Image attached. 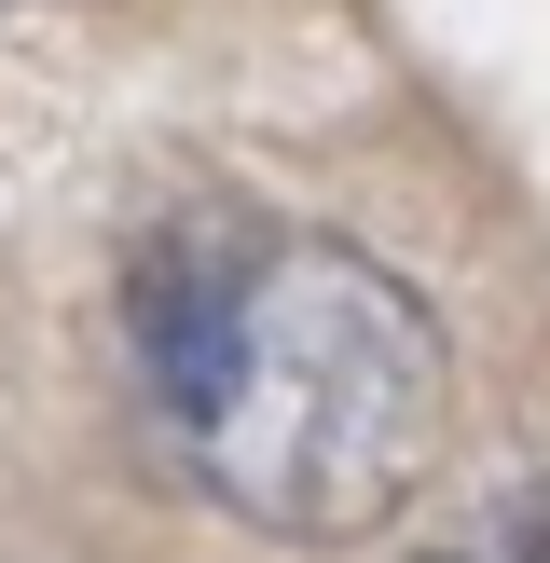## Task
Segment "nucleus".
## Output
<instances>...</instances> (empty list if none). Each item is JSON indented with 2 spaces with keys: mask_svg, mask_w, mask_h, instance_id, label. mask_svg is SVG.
Returning a JSON list of instances; mask_svg holds the SVG:
<instances>
[{
  "mask_svg": "<svg viewBox=\"0 0 550 563\" xmlns=\"http://www.w3.org/2000/svg\"><path fill=\"white\" fill-rule=\"evenodd\" d=\"M124 372L165 467L275 550H358L440 482L454 344L344 234L179 207L124 262Z\"/></svg>",
  "mask_w": 550,
  "mask_h": 563,
  "instance_id": "1",
  "label": "nucleus"
},
{
  "mask_svg": "<svg viewBox=\"0 0 550 563\" xmlns=\"http://www.w3.org/2000/svg\"><path fill=\"white\" fill-rule=\"evenodd\" d=\"M427 563H550V467H522V482H495L482 509L454 522Z\"/></svg>",
  "mask_w": 550,
  "mask_h": 563,
  "instance_id": "2",
  "label": "nucleus"
}]
</instances>
